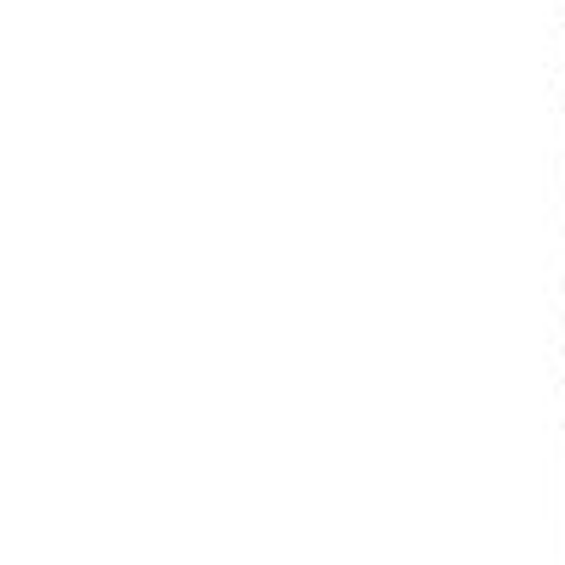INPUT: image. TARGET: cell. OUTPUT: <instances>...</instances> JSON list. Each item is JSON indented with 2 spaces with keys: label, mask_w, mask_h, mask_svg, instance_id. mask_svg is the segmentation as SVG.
I'll list each match as a JSON object with an SVG mask.
<instances>
[]
</instances>
